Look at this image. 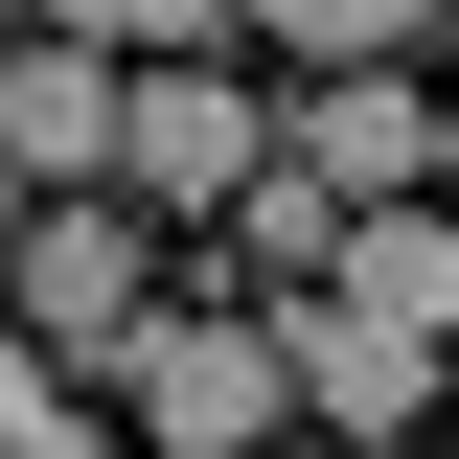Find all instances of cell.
<instances>
[{"label": "cell", "instance_id": "277c9868", "mask_svg": "<svg viewBox=\"0 0 459 459\" xmlns=\"http://www.w3.org/2000/svg\"><path fill=\"white\" fill-rule=\"evenodd\" d=\"M276 161L322 184V207H391V184H437V92H413V69H299Z\"/></svg>", "mask_w": 459, "mask_h": 459}, {"label": "cell", "instance_id": "8fae6325", "mask_svg": "<svg viewBox=\"0 0 459 459\" xmlns=\"http://www.w3.org/2000/svg\"><path fill=\"white\" fill-rule=\"evenodd\" d=\"M0 459H92V413H69V391H47V413H0Z\"/></svg>", "mask_w": 459, "mask_h": 459}, {"label": "cell", "instance_id": "5bb4252c", "mask_svg": "<svg viewBox=\"0 0 459 459\" xmlns=\"http://www.w3.org/2000/svg\"><path fill=\"white\" fill-rule=\"evenodd\" d=\"M437 413H459V322H437Z\"/></svg>", "mask_w": 459, "mask_h": 459}, {"label": "cell", "instance_id": "2e32d148", "mask_svg": "<svg viewBox=\"0 0 459 459\" xmlns=\"http://www.w3.org/2000/svg\"><path fill=\"white\" fill-rule=\"evenodd\" d=\"M0 47H23V0H0Z\"/></svg>", "mask_w": 459, "mask_h": 459}, {"label": "cell", "instance_id": "7a4b0ae2", "mask_svg": "<svg viewBox=\"0 0 459 459\" xmlns=\"http://www.w3.org/2000/svg\"><path fill=\"white\" fill-rule=\"evenodd\" d=\"M253 161H276V115L230 92V69H115V161H92V184H115L138 230H161V207H230Z\"/></svg>", "mask_w": 459, "mask_h": 459}, {"label": "cell", "instance_id": "5b68a950", "mask_svg": "<svg viewBox=\"0 0 459 459\" xmlns=\"http://www.w3.org/2000/svg\"><path fill=\"white\" fill-rule=\"evenodd\" d=\"M276 413H322L344 459H391L413 413H437V344H391V322H344V299H299V322H276Z\"/></svg>", "mask_w": 459, "mask_h": 459}, {"label": "cell", "instance_id": "8992f818", "mask_svg": "<svg viewBox=\"0 0 459 459\" xmlns=\"http://www.w3.org/2000/svg\"><path fill=\"white\" fill-rule=\"evenodd\" d=\"M322 299H344V322H391V344H437V322H459V207H437V184L344 207V230H322Z\"/></svg>", "mask_w": 459, "mask_h": 459}, {"label": "cell", "instance_id": "52a82bcc", "mask_svg": "<svg viewBox=\"0 0 459 459\" xmlns=\"http://www.w3.org/2000/svg\"><path fill=\"white\" fill-rule=\"evenodd\" d=\"M0 161H23V207L92 184L115 161V47H47V23H23V47H0Z\"/></svg>", "mask_w": 459, "mask_h": 459}, {"label": "cell", "instance_id": "7c38bea8", "mask_svg": "<svg viewBox=\"0 0 459 459\" xmlns=\"http://www.w3.org/2000/svg\"><path fill=\"white\" fill-rule=\"evenodd\" d=\"M47 391H69V368H47V344H23V322H0V413H47Z\"/></svg>", "mask_w": 459, "mask_h": 459}, {"label": "cell", "instance_id": "ba28073f", "mask_svg": "<svg viewBox=\"0 0 459 459\" xmlns=\"http://www.w3.org/2000/svg\"><path fill=\"white\" fill-rule=\"evenodd\" d=\"M230 23H253V47H299V69H391L437 0H230Z\"/></svg>", "mask_w": 459, "mask_h": 459}, {"label": "cell", "instance_id": "e0dca14e", "mask_svg": "<svg viewBox=\"0 0 459 459\" xmlns=\"http://www.w3.org/2000/svg\"><path fill=\"white\" fill-rule=\"evenodd\" d=\"M391 459H413V437H391Z\"/></svg>", "mask_w": 459, "mask_h": 459}, {"label": "cell", "instance_id": "3957f363", "mask_svg": "<svg viewBox=\"0 0 459 459\" xmlns=\"http://www.w3.org/2000/svg\"><path fill=\"white\" fill-rule=\"evenodd\" d=\"M115 368H138V413H161V459H253L276 437V322H115Z\"/></svg>", "mask_w": 459, "mask_h": 459}, {"label": "cell", "instance_id": "30bf717a", "mask_svg": "<svg viewBox=\"0 0 459 459\" xmlns=\"http://www.w3.org/2000/svg\"><path fill=\"white\" fill-rule=\"evenodd\" d=\"M23 23H47V47H207L230 0H23Z\"/></svg>", "mask_w": 459, "mask_h": 459}, {"label": "cell", "instance_id": "6da1fadb", "mask_svg": "<svg viewBox=\"0 0 459 459\" xmlns=\"http://www.w3.org/2000/svg\"><path fill=\"white\" fill-rule=\"evenodd\" d=\"M138 299H161V253H138V207H115V184H47V207L0 230V322L47 344V368H92Z\"/></svg>", "mask_w": 459, "mask_h": 459}, {"label": "cell", "instance_id": "9a60e30c", "mask_svg": "<svg viewBox=\"0 0 459 459\" xmlns=\"http://www.w3.org/2000/svg\"><path fill=\"white\" fill-rule=\"evenodd\" d=\"M0 230H23V161H0Z\"/></svg>", "mask_w": 459, "mask_h": 459}, {"label": "cell", "instance_id": "9c48e42d", "mask_svg": "<svg viewBox=\"0 0 459 459\" xmlns=\"http://www.w3.org/2000/svg\"><path fill=\"white\" fill-rule=\"evenodd\" d=\"M207 230H230V253H253V276H322V230H344V207H322V184H299V161H253V184H230Z\"/></svg>", "mask_w": 459, "mask_h": 459}, {"label": "cell", "instance_id": "4fadbf2b", "mask_svg": "<svg viewBox=\"0 0 459 459\" xmlns=\"http://www.w3.org/2000/svg\"><path fill=\"white\" fill-rule=\"evenodd\" d=\"M437 207H459V92H437Z\"/></svg>", "mask_w": 459, "mask_h": 459}]
</instances>
